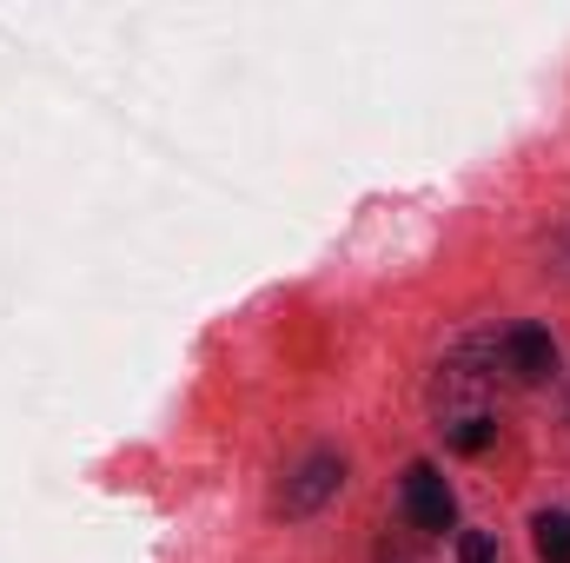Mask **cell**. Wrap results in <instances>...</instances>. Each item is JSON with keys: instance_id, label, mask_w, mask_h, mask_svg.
<instances>
[{"instance_id": "6da1fadb", "label": "cell", "mask_w": 570, "mask_h": 563, "mask_svg": "<svg viewBox=\"0 0 570 563\" xmlns=\"http://www.w3.org/2000/svg\"><path fill=\"white\" fill-rule=\"evenodd\" d=\"M498 345H458L444 365H438V418L444 431L464 418H484V398H491V372H484V358H491Z\"/></svg>"}, {"instance_id": "7a4b0ae2", "label": "cell", "mask_w": 570, "mask_h": 563, "mask_svg": "<svg viewBox=\"0 0 570 563\" xmlns=\"http://www.w3.org/2000/svg\"><path fill=\"white\" fill-rule=\"evenodd\" d=\"M338 484H345V457H338V451H305V457L292 464V477L279 484V511L285 517H312L318 504L338 497Z\"/></svg>"}, {"instance_id": "3957f363", "label": "cell", "mask_w": 570, "mask_h": 563, "mask_svg": "<svg viewBox=\"0 0 570 563\" xmlns=\"http://www.w3.org/2000/svg\"><path fill=\"white\" fill-rule=\"evenodd\" d=\"M498 365H504L511 385H544V378L558 372V345H551L544 325H511V332L498 338Z\"/></svg>"}, {"instance_id": "277c9868", "label": "cell", "mask_w": 570, "mask_h": 563, "mask_svg": "<svg viewBox=\"0 0 570 563\" xmlns=\"http://www.w3.org/2000/svg\"><path fill=\"white\" fill-rule=\"evenodd\" d=\"M405 511H412L419 531H451L458 504H451V484H444L431 464H412V471H405Z\"/></svg>"}, {"instance_id": "5b68a950", "label": "cell", "mask_w": 570, "mask_h": 563, "mask_svg": "<svg viewBox=\"0 0 570 563\" xmlns=\"http://www.w3.org/2000/svg\"><path fill=\"white\" fill-rule=\"evenodd\" d=\"M538 557L570 563V517L564 511H544V517H538Z\"/></svg>"}, {"instance_id": "8992f818", "label": "cell", "mask_w": 570, "mask_h": 563, "mask_svg": "<svg viewBox=\"0 0 570 563\" xmlns=\"http://www.w3.org/2000/svg\"><path fill=\"white\" fill-rule=\"evenodd\" d=\"M498 444V418L484 412V418H464L451 424V451H464V457H478V451H491Z\"/></svg>"}, {"instance_id": "52a82bcc", "label": "cell", "mask_w": 570, "mask_h": 563, "mask_svg": "<svg viewBox=\"0 0 570 563\" xmlns=\"http://www.w3.org/2000/svg\"><path fill=\"white\" fill-rule=\"evenodd\" d=\"M458 563H498V537L464 531V537H458Z\"/></svg>"}, {"instance_id": "ba28073f", "label": "cell", "mask_w": 570, "mask_h": 563, "mask_svg": "<svg viewBox=\"0 0 570 563\" xmlns=\"http://www.w3.org/2000/svg\"><path fill=\"white\" fill-rule=\"evenodd\" d=\"M564 266H570V233H564Z\"/></svg>"}]
</instances>
